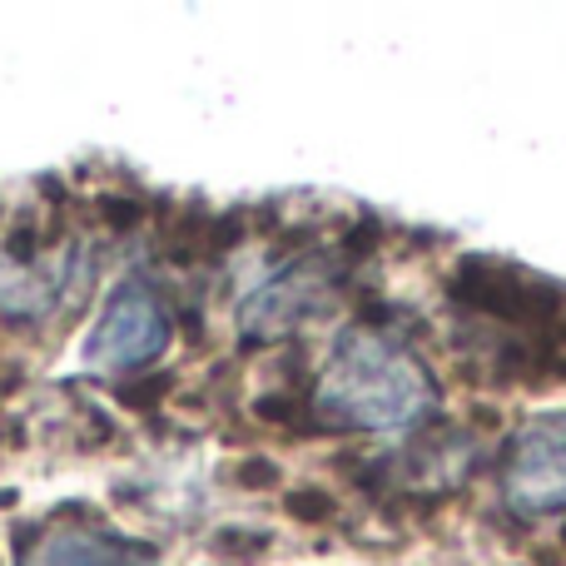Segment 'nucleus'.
<instances>
[{
	"label": "nucleus",
	"instance_id": "5",
	"mask_svg": "<svg viewBox=\"0 0 566 566\" xmlns=\"http://www.w3.org/2000/svg\"><path fill=\"white\" fill-rule=\"evenodd\" d=\"M502 497L522 517L566 512V412L527 422L512 438L502 458Z\"/></svg>",
	"mask_w": 566,
	"mask_h": 566
},
{
	"label": "nucleus",
	"instance_id": "2",
	"mask_svg": "<svg viewBox=\"0 0 566 566\" xmlns=\"http://www.w3.org/2000/svg\"><path fill=\"white\" fill-rule=\"evenodd\" d=\"M175 338V318H169V303L159 298V289L149 279L129 274L115 283V293L105 298L95 328L85 338V363L105 378L115 373H139L159 358Z\"/></svg>",
	"mask_w": 566,
	"mask_h": 566
},
{
	"label": "nucleus",
	"instance_id": "4",
	"mask_svg": "<svg viewBox=\"0 0 566 566\" xmlns=\"http://www.w3.org/2000/svg\"><path fill=\"white\" fill-rule=\"evenodd\" d=\"M448 293L462 308L482 313V318H497L507 328H557L566 313V298L552 283L522 274L512 264H492V259H462Z\"/></svg>",
	"mask_w": 566,
	"mask_h": 566
},
{
	"label": "nucleus",
	"instance_id": "7",
	"mask_svg": "<svg viewBox=\"0 0 566 566\" xmlns=\"http://www.w3.org/2000/svg\"><path fill=\"white\" fill-rule=\"evenodd\" d=\"M15 566H155V552L95 522H55L20 552Z\"/></svg>",
	"mask_w": 566,
	"mask_h": 566
},
{
	"label": "nucleus",
	"instance_id": "8",
	"mask_svg": "<svg viewBox=\"0 0 566 566\" xmlns=\"http://www.w3.org/2000/svg\"><path fill=\"white\" fill-rule=\"evenodd\" d=\"M289 512L298 522H323V517H333V502L323 497V492H293L289 497Z\"/></svg>",
	"mask_w": 566,
	"mask_h": 566
},
{
	"label": "nucleus",
	"instance_id": "1",
	"mask_svg": "<svg viewBox=\"0 0 566 566\" xmlns=\"http://www.w3.org/2000/svg\"><path fill=\"white\" fill-rule=\"evenodd\" d=\"M438 388L418 353H408L398 338L378 328H348L328 353L318 388H313V412L328 428H408L428 418Z\"/></svg>",
	"mask_w": 566,
	"mask_h": 566
},
{
	"label": "nucleus",
	"instance_id": "6",
	"mask_svg": "<svg viewBox=\"0 0 566 566\" xmlns=\"http://www.w3.org/2000/svg\"><path fill=\"white\" fill-rule=\"evenodd\" d=\"M338 293V279L323 259H298L269 283H259L239 308V333L249 343H274L283 333H298L308 318H318Z\"/></svg>",
	"mask_w": 566,
	"mask_h": 566
},
{
	"label": "nucleus",
	"instance_id": "3",
	"mask_svg": "<svg viewBox=\"0 0 566 566\" xmlns=\"http://www.w3.org/2000/svg\"><path fill=\"white\" fill-rule=\"evenodd\" d=\"M85 244L65 239V244H0V313L20 323L50 318L65 308L70 293H80L85 274Z\"/></svg>",
	"mask_w": 566,
	"mask_h": 566
}]
</instances>
